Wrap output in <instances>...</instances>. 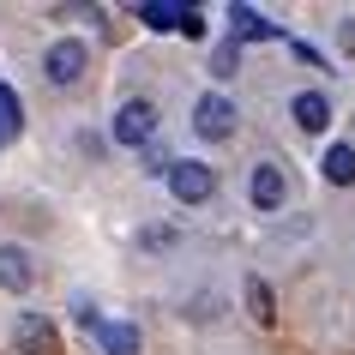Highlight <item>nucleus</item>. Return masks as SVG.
Listing matches in <instances>:
<instances>
[{
	"label": "nucleus",
	"instance_id": "nucleus-16",
	"mask_svg": "<svg viewBox=\"0 0 355 355\" xmlns=\"http://www.w3.org/2000/svg\"><path fill=\"white\" fill-rule=\"evenodd\" d=\"M181 31H187V37H205V19H199V6H187V19H181Z\"/></svg>",
	"mask_w": 355,
	"mask_h": 355
},
{
	"label": "nucleus",
	"instance_id": "nucleus-7",
	"mask_svg": "<svg viewBox=\"0 0 355 355\" xmlns=\"http://www.w3.org/2000/svg\"><path fill=\"white\" fill-rule=\"evenodd\" d=\"M91 331L103 343V355H139V325L132 319H96Z\"/></svg>",
	"mask_w": 355,
	"mask_h": 355
},
{
	"label": "nucleus",
	"instance_id": "nucleus-10",
	"mask_svg": "<svg viewBox=\"0 0 355 355\" xmlns=\"http://www.w3.org/2000/svg\"><path fill=\"white\" fill-rule=\"evenodd\" d=\"M31 277H37V271H31V253H24V247H0V289L24 295Z\"/></svg>",
	"mask_w": 355,
	"mask_h": 355
},
{
	"label": "nucleus",
	"instance_id": "nucleus-11",
	"mask_svg": "<svg viewBox=\"0 0 355 355\" xmlns=\"http://www.w3.org/2000/svg\"><path fill=\"white\" fill-rule=\"evenodd\" d=\"M319 168H325V181H331V187H349V181H355V145H331Z\"/></svg>",
	"mask_w": 355,
	"mask_h": 355
},
{
	"label": "nucleus",
	"instance_id": "nucleus-6",
	"mask_svg": "<svg viewBox=\"0 0 355 355\" xmlns=\"http://www.w3.org/2000/svg\"><path fill=\"white\" fill-rule=\"evenodd\" d=\"M247 199L259 211H277L283 199H289V181H283L277 163H253V175H247Z\"/></svg>",
	"mask_w": 355,
	"mask_h": 355
},
{
	"label": "nucleus",
	"instance_id": "nucleus-2",
	"mask_svg": "<svg viewBox=\"0 0 355 355\" xmlns=\"http://www.w3.org/2000/svg\"><path fill=\"white\" fill-rule=\"evenodd\" d=\"M109 132H114V145H150V132H157V109H150L145 96H127V103L114 109Z\"/></svg>",
	"mask_w": 355,
	"mask_h": 355
},
{
	"label": "nucleus",
	"instance_id": "nucleus-12",
	"mask_svg": "<svg viewBox=\"0 0 355 355\" xmlns=\"http://www.w3.org/2000/svg\"><path fill=\"white\" fill-rule=\"evenodd\" d=\"M24 127V109H19V91L12 85H0V145H12Z\"/></svg>",
	"mask_w": 355,
	"mask_h": 355
},
{
	"label": "nucleus",
	"instance_id": "nucleus-17",
	"mask_svg": "<svg viewBox=\"0 0 355 355\" xmlns=\"http://www.w3.org/2000/svg\"><path fill=\"white\" fill-rule=\"evenodd\" d=\"M168 241H175V229H168V223L163 229H145V247H168Z\"/></svg>",
	"mask_w": 355,
	"mask_h": 355
},
{
	"label": "nucleus",
	"instance_id": "nucleus-9",
	"mask_svg": "<svg viewBox=\"0 0 355 355\" xmlns=\"http://www.w3.org/2000/svg\"><path fill=\"white\" fill-rule=\"evenodd\" d=\"M289 114H295V127H301V132H325V127H331V103H325L319 91H295Z\"/></svg>",
	"mask_w": 355,
	"mask_h": 355
},
{
	"label": "nucleus",
	"instance_id": "nucleus-18",
	"mask_svg": "<svg viewBox=\"0 0 355 355\" xmlns=\"http://www.w3.org/2000/svg\"><path fill=\"white\" fill-rule=\"evenodd\" d=\"M343 49H355V19H349V24H343Z\"/></svg>",
	"mask_w": 355,
	"mask_h": 355
},
{
	"label": "nucleus",
	"instance_id": "nucleus-1",
	"mask_svg": "<svg viewBox=\"0 0 355 355\" xmlns=\"http://www.w3.org/2000/svg\"><path fill=\"white\" fill-rule=\"evenodd\" d=\"M168 193H175L181 205H205L211 193H217V168L193 163V157H175V163H168Z\"/></svg>",
	"mask_w": 355,
	"mask_h": 355
},
{
	"label": "nucleus",
	"instance_id": "nucleus-15",
	"mask_svg": "<svg viewBox=\"0 0 355 355\" xmlns=\"http://www.w3.org/2000/svg\"><path fill=\"white\" fill-rule=\"evenodd\" d=\"M211 73H217V78H235V73H241V49H235V37L211 49Z\"/></svg>",
	"mask_w": 355,
	"mask_h": 355
},
{
	"label": "nucleus",
	"instance_id": "nucleus-8",
	"mask_svg": "<svg viewBox=\"0 0 355 355\" xmlns=\"http://www.w3.org/2000/svg\"><path fill=\"white\" fill-rule=\"evenodd\" d=\"M229 31H235V42H253V37H259V42H271V37H277V24L265 19L259 6H241V0L229 6Z\"/></svg>",
	"mask_w": 355,
	"mask_h": 355
},
{
	"label": "nucleus",
	"instance_id": "nucleus-13",
	"mask_svg": "<svg viewBox=\"0 0 355 355\" xmlns=\"http://www.w3.org/2000/svg\"><path fill=\"white\" fill-rule=\"evenodd\" d=\"M247 313L259 319V325H271V319H277V295H271V283L247 277Z\"/></svg>",
	"mask_w": 355,
	"mask_h": 355
},
{
	"label": "nucleus",
	"instance_id": "nucleus-14",
	"mask_svg": "<svg viewBox=\"0 0 355 355\" xmlns=\"http://www.w3.org/2000/svg\"><path fill=\"white\" fill-rule=\"evenodd\" d=\"M139 19H145L150 31H181V19H187V6H139Z\"/></svg>",
	"mask_w": 355,
	"mask_h": 355
},
{
	"label": "nucleus",
	"instance_id": "nucleus-3",
	"mask_svg": "<svg viewBox=\"0 0 355 355\" xmlns=\"http://www.w3.org/2000/svg\"><path fill=\"white\" fill-rule=\"evenodd\" d=\"M12 343H19V355H60V331H55L42 313H19Z\"/></svg>",
	"mask_w": 355,
	"mask_h": 355
},
{
	"label": "nucleus",
	"instance_id": "nucleus-4",
	"mask_svg": "<svg viewBox=\"0 0 355 355\" xmlns=\"http://www.w3.org/2000/svg\"><path fill=\"white\" fill-rule=\"evenodd\" d=\"M85 42H55V49H49V55H42V73H49V85H78V78H85Z\"/></svg>",
	"mask_w": 355,
	"mask_h": 355
},
{
	"label": "nucleus",
	"instance_id": "nucleus-5",
	"mask_svg": "<svg viewBox=\"0 0 355 355\" xmlns=\"http://www.w3.org/2000/svg\"><path fill=\"white\" fill-rule=\"evenodd\" d=\"M193 132H199V139H229V132H235V103L205 91L199 109H193Z\"/></svg>",
	"mask_w": 355,
	"mask_h": 355
}]
</instances>
